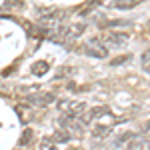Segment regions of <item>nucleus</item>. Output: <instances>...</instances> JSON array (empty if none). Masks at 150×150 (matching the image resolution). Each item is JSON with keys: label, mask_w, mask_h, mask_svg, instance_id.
<instances>
[{"label": "nucleus", "mask_w": 150, "mask_h": 150, "mask_svg": "<svg viewBox=\"0 0 150 150\" xmlns=\"http://www.w3.org/2000/svg\"><path fill=\"white\" fill-rule=\"evenodd\" d=\"M140 2H144V0H114V6L120 10H130V8L138 6Z\"/></svg>", "instance_id": "5"}, {"label": "nucleus", "mask_w": 150, "mask_h": 150, "mask_svg": "<svg viewBox=\"0 0 150 150\" xmlns=\"http://www.w3.org/2000/svg\"><path fill=\"white\" fill-rule=\"evenodd\" d=\"M126 60H130V56H118V58H114V60H112V64H122V62H126Z\"/></svg>", "instance_id": "12"}, {"label": "nucleus", "mask_w": 150, "mask_h": 150, "mask_svg": "<svg viewBox=\"0 0 150 150\" xmlns=\"http://www.w3.org/2000/svg\"><path fill=\"white\" fill-rule=\"evenodd\" d=\"M102 112H106V108H104V106H98V108H92V110H90V112L86 114V118H90V120H94L96 116H100Z\"/></svg>", "instance_id": "6"}, {"label": "nucleus", "mask_w": 150, "mask_h": 150, "mask_svg": "<svg viewBox=\"0 0 150 150\" xmlns=\"http://www.w3.org/2000/svg\"><path fill=\"white\" fill-rule=\"evenodd\" d=\"M30 140H32V130H26V132H22V136H20V140H18V144L24 146V144H28Z\"/></svg>", "instance_id": "7"}, {"label": "nucleus", "mask_w": 150, "mask_h": 150, "mask_svg": "<svg viewBox=\"0 0 150 150\" xmlns=\"http://www.w3.org/2000/svg\"><path fill=\"white\" fill-rule=\"evenodd\" d=\"M102 40V44L106 48H120L122 44H126L128 42V34H122V32H108V34L104 36V38H100Z\"/></svg>", "instance_id": "1"}, {"label": "nucleus", "mask_w": 150, "mask_h": 150, "mask_svg": "<svg viewBox=\"0 0 150 150\" xmlns=\"http://www.w3.org/2000/svg\"><path fill=\"white\" fill-rule=\"evenodd\" d=\"M142 66H144L146 72H150V50L144 52V56H142Z\"/></svg>", "instance_id": "10"}, {"label": "nucleus", "mask_w": 150, "mask_h": 150, "mask_svg": "<svg viewBox=\"0 0 150 150\" xmlns=\"http://www.w3.org/2000/svg\"><path fill=\"white\" fill-rule=\"evenodd\" d=\"M30 102H34V104H50V102H54V94H50V92H44V94H36L34 98H28Z\"/></svg>", "instance_id": "4"}, {"label": "nucleus", "mask_w": 150, "mask_h": 150, "mask_svg": "<svg viewBox=\"0 0 150 150\" xmlns=\"http://www.w3.org/2000/svg\"><path fill=\"white\" fill-rule=\"evenodd\" d=\"M86 52H88L90 56H96V58L108 56V48L102 44L100 38H92V40H88V42H86Z\"/></svg>", "instance_id": "2"}, {"label": "nucleus", "mask_w": 150, "mask_h": 150, "mask_svg": "<svg viewBox=\"0 0 150 150\" xmlns=\"http://www.w3.org/2000/svg\"><path fill=\"white\" fill-rule=\"evenodd\" d=\"M40 150H54V142L50 138L42 140V142H40Z\"/></svg>", "instance_id": "9"}, {"label": "nucleus", "mask_w": 150, "mask_h": 150, "mask_svg": "<svg viewBox=\"0 0 150 150\" xmlns=\"http://www.w3.org/2000/svg\"><path fill=\"white\" fill-rule=\"evenodd\" d=\"M32 70H34V74H44V72L48 70V64L46 62H38V64L32 66Z\"/></svg>", "instance_id": "8"}, {"label": "nucleus", "mask_w": 150, "mask_h": 150, "mask_svg": "<svg viewBox=\"0 0 150 150\" xmlns=\"http://www.w3.org/2000/svg\"><path fill=\"white\" fill-rule=\"evenodd\" d=\"M84 30H86V24L84 22H74V24H70L68 28H64L62 34L66 36V38H78Z\"/></svg>", "instance_id": "3"}, {"label": "nucleus", "mask_w": 150, "mask_h": 150, "mask_svg": "<svg viewBox=\"0 0 150 150\" xmlns=\"http://www.w3.org/2000/svg\"><path fill=\"white\" fill-rule=\"evenodd\" d=\"M52 142H64V140H68V134L66 132H56V136H52Z\"/></svg>", "instance_id": "11"}]
</instances>
